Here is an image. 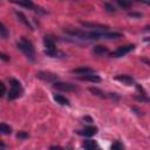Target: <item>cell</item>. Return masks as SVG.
Masks as SVG:
<instances>
[{"label":"cell","instance_id":"6da1fadb","mask_svg":"<svg viewBox=\"0 0 150 150\" xmlns=\"http://www.w3.org/2000/svg\"><path fill=\"white\" fill-rule=\"evenodd\" d=\"M67 34H70L73 36H76L79 39H87V40H116L122 38L121 33L116 32H81V30H73V29H64Z\"/></svg>","mask_w":150,"mask_h":150},{"label":"cell","instance_id":"7a4b0ae2","mask_svg":"<svg viewBox=\"0 0 150 150\" xmlns=\"http://www.w3.org/2000/svg\"><path fill=\"white\" fill-rule=\"evenodd\" d=\"M18 48L32 61H34V56H35V52H34V47L32 45V42L29 40H27L25 36L21 38V40L18 42Z\"/></svg>","mask_w":150,"mask_h":150},{"label":"cell","instance_id":"3957f363","mask_svg":"<svg viewBox=\"0 0 150 150\" xmlns=\"http://www.w3.org/2000/svg\"><path fill=\"white\" fill-rule=\"evenodd\" d=\"M134 49H135V45L121 46V47H118L116 50H114V52L110 54V56H111V57H122V56L127 55L128 53H130V52L134 50Z\"/></svg>","mask_w":150,"mask_h":150},{"label":"cell","instance_id":"277c9868","mask_svg":"<svg viewBox=\"0 0 150 150\" xmlns=\"http://www.w3.org/2000/svg\"><path fill=\"white\" fill-rule=\"evenodd\" d=\"M36 77L42 80V81H46V82H57L59 80V76L54 73H50V71H38L36 73Z\"/></svg>","mask_w":150,"mask_h":150},{"label":"cell","instance_id":"5b68a950","mask_svg":"<svg viewBox=\"0 0 150 150\" xmlns=\"http://www.w3.org/2000/svg\"><path fill=\"white\" fill-rule=\"evenodd\" d=\"M53 88L56 90H61V91H73L76 89V87L74 84L66 83V82H59V81L53 84Z\"/></svg>","mask_w":150,"mask_h":150},{"label":"cell","instance_id":"8992f818","mask_svg":"<svg viewBox=\"0 0 150 150\" xmlns=\"http://www.w3.org/2000/svg\"><path fill=\"white\" fill-rule=\"evenodd\" d=\"M80 23L87 28H94V29H97V30H103L105 32L109 27L105 26V25H101V23H94V22H86V21H80Z\"/></svg>","mask_w":150,"mask_h":150},{"label":"cell","instance_id":"52a82bcc","mask_svg":"<svg viewBox=\"0 0 150 150\" xmlns=\"http://www.w3.org/2000/svg\"><path fill=\"white\" fill-rule=\"evenodd\" d=\"M79 80L81 81H89V82H94V83H97V82H101V77L96 74H86V75H81L77 77Z\"/></svg>","mask_w":150,"mask_h":150},{"label":"cell","instance_id":"ba28073f","mask_svg":"<svg viewBox=\"0 0 150 150\" xmlns=\"http://www.w3.org/2000/svg\"><path fill=\"white\" fill-rule=\"evenodd\" d=\"M115 80H117V81H120V82H123L124 84H128V86L135 84V80H134V77L130 76V75H125V74L115 76Z\"/></svg>","mask_w":150,"mask_h":150},{"label":"cell","instance_id":"9c48e42d","mask_svg":"<svg viewBox=\"0 0 150 150\" xmlns=\"http://www.w3.org/2000/svg\"><path fill=\"white\" fill-rule=\"evenodd\" d=\"M96 132H97V128H96V127H86L84 129H82V130L79 131L80 135L86 136V137H91V136H94Z\"/></svg>","mask_w":150,"mask_h":150},{"label":"cell","instance_id":"30bf717a","mask_svg":"<svg viewBox=\"0 0 150 150\" xmlns=\"http://www.w3.org/2000/svg\"><path fill=\"white\" fill-rule=\"evenodd\" d=\"M83 148H84V150H101L97 142L93 141V139H86L83 142Z\"/></svg>","mask_w":150,"mask_h":150},{"label":"cell","instance_id":"8fae6325","mask_svg":"<svg viewBox=\"0 0 150 150\" xmlns=\"http://www.w3.org/2000/svg\"><path fill=\"white\" fill-rule=\"evenodd\" d=\"M15 15L18 16V19H19V21L20 22H22L28 29H30V30H33V26L30 25V22L28 21V19L25 16V14L22 13V12H19V11H15Z\"/></svg>","mask_w":150,"mask_h":150},{"label":"cell","instance_id":"7c38bea8","mask_svg":"<svg viewBox=\"0 0 150 150\" xmlns=\"http://www.w3.org/2000/svg\"><path fill=\"white\" fill-rule=\"evenodd\" d=\"M73 74H81V75H86V74H95L94 69H91L90 67H79V68H74L71 69Z\"/></svg>","mask_w":150,"mask_h":150},{"label":"cell","instance_id":"4fadbf2b","mask_svg":"<svg viewBox=\"0 0 150 150\" xmlns=\"http://www.w3.org/2000/svg\"><path fill=\"white\" fill-rule=\"evenodd\" d=\"M43 43H45V47H46L47 50H54V49H56L55 42H54V40L50 36H45L43 38Z\"/></svg>","mask_w":150,"mask_h":150},{"label":"cell","instance_id":"5bb4252c","mask_svg":"<svg viewBox=\"0 0 150 150\" xmlns=\"http://www.w3.org/2000/svg\"><path fill=\"white\" fill-rule=\"evenodd\" d=\"M21 93H22V89H15V88H12L9 91H8V95H7V97H8V100H15V98H18L20 95H21Z\"/></svg>","mask_w":150,"mask_h":150},{"label":"cell","instance_id":"9a60e30c","mask_svg":"<svg viewBox=\"0 0 150 150\" xmlns=\"http://www.w3.org/2000/svg\"><path fill=\"white\" fill-rule=\"evenodd\" d=\"M45 54L47 55V56H50V57H64L66 56V54L64 53H62V52H60V50H56V49H54V50H45Z\"/></svg>","mask_w":150,"mask_h":150},{"label":"cell","instance_id":"2e32d148","mask_svg":"<svg viewBox=\"0 0 150 150\" xmlns=\"http://www.w3.org/2000/svg\"><path fill=\"white\" fill-rule=\"evenodd\" d=\"M54 100L56 101V103L61 104V105H69V101L68 98H66L64 96L60 95V94H55L54 95Z\"/></svg>","mask_w":150,"mask_h":150},{"label":"cell","instance_id":"e0dca14e","mask_svg":"<svg viewBox=\"0 0 150 150\" xmlns=\"http://www.w3.org/2000/svg\"><path fill=\"white\" fill-rule=\"evenodd\" d=\"M93 52L96 55H104V54H108V48L104 46H95Z\"/></svg>","mask_w":150,"mask_h":150},{"label":"cell","instance_id":"ac0fdd59","mask_svg":"<svg viewBox=\"0 0 150 150\" xmlns=\"http://www.w3.org/2000/svg\"><path fill=\"white\" fill-rule=\"evenodd\" d=\"M0 131H1L2 135H11L12 128L8 124H6V123H1L0 124Z\"/></svg>","mask_w":150,"mask_h":150},{"label":"cell","instance_id":"d6986e66","mask_svg":"<svg viewBox=\"0 0 150 150\" xmlns=\"http://www.w3.org/2000/svg\"><path fill=\"white\" fill-rule=\"evenodd\" d=\"M89 91H90V93H93L94 95L98 96V97H102V98L108 96V95H105V94H104V93H103L101 89H98V88H95V87H94V88H93V87H90V88H89Z\"/></svg>","mask_w":150,"mask_h":150},{"label":"cell","instance_id":"ffe728a7","mask_svg":"<svg viewBox=\"0 0 150 150\" xmlns=\"http://www.w3.org/2000/svg\"><path fill=\"white\" fill-rule=\"evenodd\" d=\"M0 36L2 39H7V36H8V29L6 28V26H5L4 22L0 23Z\"/></svg>","mask_w":150,"mask_h":150},{"label":"cell","instance_id":"44dd1931","mask_svg":"<svg viewBox=\"0 0 150 150\" xmlns=\"http://www.w3.org/2000/svg\"><path fill=\"white\" fill-rule=\"evenodd\" d=\"M111 150H124V145L120 142V141H115L112 144H111Z\"/></svg>","mask_w":150,"mask_h":150},{"label":"cell","instance_id":"7402d4cb","mask_svg":"<svg viewBox=\"0 0 150 150\" xmlns=\"http://www.w3.org/2000/svg\"><path fill=\"white\" fill-rule=\"evenodd\" d=\"M9 83H11V87H12V88H15V89H22L21 83H20L18 80H15V79H11V80H9Z\"/></svg>","mask_w":150,"mask_h":150},{"label":"cell","instance_id":"603a6c76","mask_svg":"<svg viewBox=\"0 0 150 150\" xmlns=\"http://www.w3.org/2000/svg\"><path fill=\"white\" fill-rule=\"evenodd\" d=\"M118 6H121L122 8H130L131 7V2L130 1H124V0H117Z\"/></svg>","mask_w":150,"mask_h":150},{"label":"cell","instance_id":"cb8c5ba5","mask_svg":"<svg viewBox=\"0 0 150 150\" xmlns=\"http://www.w3.org/2000/svg\"><path fill=\"white\" fill-rule=\"evenodd\" d=\"M104 8H105V12H108V13H115L116 12L115 7L111 4H109V2H105L104 4Z\"/></svg>","mask_w":150,"mask_h":150},{"label":"cell","instance_id":"d4e9b609","mask_svg":"<svg viewBox=\"0 0 150 150\" xmlns=\"http://www.w3.org/2000/svg\"><path fill=\"white\" fill-rule=\"evenodd\" d=\"M16 137H18L19 139H25V138H28L29 135H28L26 131H19V132L16 134Z\"/></svg>","mask_w":150,"mask_h":150},{"label":"cell","instance_id":"484cf974","mask_svg":"<svg viewBox=\"0 0 150 150\" xmlns=\"http://www.w3.org/2000/svg\"><path fill=\"white\" fill-rule=\"evenodd\" d=\"M135 98H136L137 101H141V102H150V98L145 97L144 95H142V96H136Z\"/></svg>","mask_w":150,"mask_h":150},{"label":"cell","instance_id":"4316f807","mask_svg":"<svg viewBox=\"0 0 150 150\" xmlns=\"http://www.w3.org/2000/svg\"><path fill=\"white\" fill-rule=\"evenodd\" d=\"M128 16H130V18H142V13H134V12H131V13L128 14Z\"/></svg>","mask_w":150,"mask_h":150},{"label":"cell","instance_id":"83f0119b","mask_svg":"<svg viewBox=\"0 0 150 150\" xmlns=\"http://www.w3.org/2000/svg\"><path fill=\"white\" fill-rule=\"evenodd\" d=\"M49 150H64L62 146H59V145H52L49 148Z\"/></svg>","mask_w":150,"mask_h":150},{"label":"cell","instance_id":"f1b7e54d","mask_svg":"<svg viewBox=\"0 0 150 150\" xmlns=\"http://www.w3.org/2000/svg\"><path fill=\"white\" fill-rule=\"evenodd\" d=\"M0 86H1V96H4L6 94V87H5V84L2 82L0 83Z\"/></svg>","mask_w":150,"mask_h":150},{"label":"cell","instance_id":"f546056e","mask_svg":"<svg viewBox=\"0 0 150 150\" xmlns=\"http://www.w3.org/2000/svg\"><path fill=\"white\" fill-rule=\"evenodd\" d=\"M0 57H1L4 61H8V60H9V57H8L6 54H4V53H1V54H0Z\"/></svg>","mask_w":150,"mask_h":150},{"label":"cell","instance_id":"4dcf8cb0","mask_svg":"<svg viewBox=\"0 0 150 150\" xmlns=\"http://www.w3.org/2000/svg\"><path fill=\"white\" fill-rule=\"evenodd\" d=\"M83 120H87V121H88L89 123H90V122H93V120H91L90 117H88V116H86V117H83Z\"/></svg>","mask_w":150,"mask_h":150},{"label":"cell","instance_id":"1f68e13d","mask_svg":"<svg viewBox=\"0 0 150 150\" xmlns=\"http://www.w3.org/2000/svg\"><path fill=\"white\" fill-rule=\"evenodd\" d=\"M144 30H146V32H148V30H150V25H148V26L144 28Z\"/></svg>","mask_w":150,"mask_h":150},{"label":"cell","instance_id":"d6a6232c","mask_svg":"<svg viewBox=\"0 0 150 150\" xmlns=\"http://www.w3.org/2000/svg\"><path fill=\"white\" fill-rule=\"evenodd\" d=\"M145 41H150V38H146V39H145Z\"/></svg>","mask_w":150,"mask_h":150},{"label":"cell","instance_id":"836d02e7","mask_svg":"<svg viewBox=\"0 0 150 150\" xmlns=\"http://www.w3.org/2000/svg\"><path fill=\"white\" fill-rule=\"evenodd\" d=\"M145 4H146V5H150V2H145Z\"/></svg>","mask_w":150,"mask_h":150},{"label":"cell","instance_id":"e575fe53","mask_svg":"<svg viewBox=\"0 0 150 150\" xmlns=\"http://www.w3.org/2000/svg\"><path fill=\"white\" fill-rule=\"evenodd\" d=\"M1 150H4V149H1Z\"/></svg>","mask_w":150,"mask_h":150}]
</instances>
